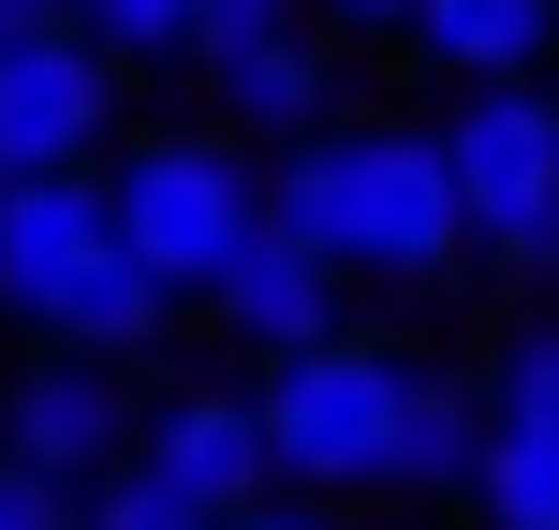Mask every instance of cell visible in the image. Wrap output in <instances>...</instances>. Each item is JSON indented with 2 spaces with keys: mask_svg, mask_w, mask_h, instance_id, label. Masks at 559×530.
I'll use <instances>...</instances> for the list:
<instances>
[{
  "mask_svg": "<svg viewBox=\"0 0 559 530\" xmlns=\"http://www.w3.org/2000/svg\"><path fill=\"white\" fill-rule=\"evenodd\" d=\"M265 236H295L324 280L354 295H397V309H442L472 295V236H456V192H442V148L427 118H324V133L265 148Z\"/></svg>",
  "mask_w": 559,
  "mask_h": 530,
  "instance_id": "obj_1",
  "label": "cell"
},
{
  "mask_svg": "<svg viewBox=\"0 0 559 530\" xmlns=\"http://www.w3.org/2000/svg\"><path fill=\"white\" fill-rule=\"evenodd\" d=\"M88 192H104V251L147 266L177 309L265 236V163H251L236 133H206V118H133V133L104 148Z\"/></svg>",
  "mask_w": 559,
  "mask_h": 530,
  "instance_id": "obj_2",
  "label": "cell"
},
{
  "mask_svg": "<svg viewBox=\"0 0 559 530\" xmlns=\"http://www.w3.org/2000/svg\"><path fill=\"white\" fill-rule=\"evenodd\" d=\"M413 384H427V339H397V325H354V339H324V354L265 368V384H251L265 486H280V502H324V516L368 502V486H383V457H397Z\"/></svg>",
  "mask_w": 559,
  "mask_h": 530,
  "instance_id": "obj_3",
  "label": "cell"
},
{
  "mask_svg": "<svg viewBox=\"0 0 559 530\" xmlns=\"http://www.w3.org/2000/svg\"><path fill=\"white\" fill-rule=\"evenodd\" d=\"M427 148H442L472 280L559 295V74L545 89H456V104L427 118Z\"/></svg>",
  "mask_w": 559,
  "mask_h": 530,
  "instance_id": "obj_4",
  "label": "cell"
},
{
  "mask_svg": "<svg viewBox=\"0 0 559 530\" xmlns=\"http://www.w3.org/2000/svg\"><path fill=\"white\" fill-rule=\"evenodd\" d=\"M118 133H133V89H118L74 30L0 45V192H15V177H104Z\"/></svg>",
  "mask_w": 559,
  "mask_h": 530,
  "instance_id": "obj_5",
  "label": "cell"
},
{
  "mask_svg": "<svg viewBox=\"0 0 559 530\" xmlns=\"http://www.w3.org/2000/svg\"><path fill=\"white\" fill-rule=\"evenodd\" d=\"M118 457H133V368H88V354H15L0 368V472L74 502Z\"/></svg>",
  "mask_w": 559,
  "mask_h": 530,
  "instance_id": "obj_6",
  "label": "cell"
},
{
  "mask_svg": "<svg viewBox=\"0 0 559 530\" xmlns=\"http://www.w3.org/2000/svg\"><path fill=\"white\" fill-rule=\"evenodd\" d=\"M192 309H206V339L236 354V384H265V368H295V354H324V339H354V325H368L354 280H324L295 236H251V251L206 280Z\"/></svg>",
  "mask_w": 559,
  "mask_h": 530,
  "instance_id": "obj_7",
  "label": "cell"
},
{
  "mask_svg": "<svg viewBox=\"0 0 559 530\" xmlns=\"http://www.w3.org/2000/svg\"><path fill=\"white\" fill-rule=\"evenodd\" d=\"M133 472H163L192 516H251V502H265V427H251V384H236V368H192V384L133 398Z\"/></svg>",
  "mask_w": 559,
  "mask_h": 530,
  "instance_id": "obj_8",
  "label": "cell"
},
{
  "mask_svg": "<svg viewBox=\"0 0 559 530\" xmlns=\"http://www.w3.org/2000/svg\"><path fill=\"white\" fill-rule=\"evenodd\" d=\"M397 59H413L427 89H545L559 74V0H397V30H383Z\"/></svg>",
  "mask_w": 559,
  "mask_h": 530,
  "instance_id": "obj_9",
  "label": "cell"
},
{
  "mask_svg": "<svg viewBox=\"0 0 559 530\" xmlns=\"http://www.w3.org/2000/svg\"><path fill=\"white\" fill-rule=\"evenodd\" d=\"M324 118H354V59H338L324 30H280V45L206 59V133H236L251 163L295 148V133H324Z\"/></svg>",
  "mask_w": 559,
  "mask_h": 530,
  "instance_id": "obj_10",
  "label": "cell"
},
{
  "mask_svg": "<svg viewBox=\"0 0 559 530\" xmlns=\"http://www.w3.org/2000/svg\"><path fill=\"white\" fill-rule=\"evenodd\" d=\"M88 251H104V192H88V177H15V192H0V325L29 339Z\"/></svg>",
  "mask_w": 559,
  "mask_h": 530,
  "instance_id": "obj_11",
  "label": "cell"
},
{
  "mask_svg": "<svg viewBox=\"0 0 559 530\" xmlns=\"http://www.w3.org/2000/svg\"><path fill=\"white\" fill-rule=\"evenodd\" d=\"M163 339H177V295H163V280H147V266L88 251L74 280H59V309H45V325L15 339V354H88V368H147V354H163Z\"/></svg>",
  "mask_w": 559,
  "mask_h": 530,
  "instance_id": "obj_12",
  "label": "cell"
},
{
  "mask_svg": "<svg viewBox=\"0 0 559 530\" xmlns=\"http://www.w3.org/2000/svg\"><path fill=\"white\" fill-rule=\"evenodd\" d=\"M472 457H486V398H472V368H456V354H427V384H413V413H397V457H383L368 502H456Z\"/></svg>",
  "mask_w": 559,
  "mask_h": 530,
  "instance_id": "obj_13",
  "label": "cell"
},
{
  "mask_svg": "<svg viewBox=\"0 0 559 530\" xmlns=\"http://www.w3.org/2000/svg\"><path fill=\"white\" fill-rule=\"evenodd\" d=\"M472 398H486V427H545L559 443V295H515L501 325H486Z\"/></svg>",
  "mask_w": 559,
  "mask_h": 530,
  "instance_id": "obj_14",
  "label": "cell"
},
{
  "mask_svg": "<svg viewBox=\"0 0 559 530\" xmlns=\"http://www.w3.org/2000/svg\"><path fill=\"white\" fill-rule=\"evenodd\" d=\"M59 30H74L118 89L133 74H192V0H59Z\"/></svg>",
  "mask_w": 559,
  "mask_h": 530,
  "instance_id": "obj_15",
  "label": "cell"
},
{
  "mask_svg": "<svg viewBox=\"0 0 559 530\" xmlns=\"http://www.w3.org/2000/svg\"><path fill=\"white\" fill-rule=\"evenodd\" d=\"M486 530H559V443L545 427H486V457H472V486H456Z\"/></svg>",
  "mask_w": 559,
  "mask_h": 530,
  "instance_id": "obj_16",
  "label": "cell"
},
{
  "mask_svg": "<svg viewBox=\"0 0 559 530\" xmlns=\"http://www.w3.org/2000/svg\"><path fill=\"white\" fill-rule=\"evenodd\" d=\"M74 530H206V516L177 502L163 472H133V457H118V472H88V486H74Z\"/></svg>",
  "mask_w": 559,
  "mask_h": 530,
  "instance_id": "obj_17",
  "label": "cell"
},
{
  "mask_svg": "<svg viewBox=\"0 0 559 530\" xmlns=\"http://www.w3.org/2000/svg\"><path fill=\"white\" fill-rule=\"evenodd\" d=\"M280 30H309L295 0H192V74H206V59H236V45H280Z\"/></svg>",
  "mask_w": 559,
  "mask_h": 530,
  "instance_id": "obj_18",
  "label": "cell"
},
{
  "mask_svg": "<svg viewBox=\"0 0 559 530\" xmlns=\"http://www.w3.org/2000/svg\"><path fill=\"white\" fill-rule=\"evenodd\" d=\"M295 15L324 30V45H383V30H397V0H295Z\"/></svg>",
  "mask_w": 559,
  "mask_h": 530,
  "instance_id": "obj_19",
  "label": "cell"
},
{
  "mask_svg": "<svg viewBox=\"0 0 559 530\" xmlns=\"http://www.w3.org/2000/svg\"><path fill=\"white\" fill-rule=\"evenodd\" d=\"M0 530H74V502H59V486H29V472H0Z\"/></svg>",
  "mask_w": 559,
  "mask_h": 530,
  "instance_id": "obj_20",
  "label": "cell"
},
{
  "mask_svg": "<svg viewBox=\"0 0 559 530\" xmlns=\"http://www.w3.org/2000/svg\"><path fill=\"white\" fill-rule=\"evenodd\" d=\"M206 530H354V516H324V502H280V486H265L251 516H206Z\"/></svg>",
  "mask_w": 559,
  "mask_h": 530,
  "instance_id": "obj_21",
  "label": "cell"
},
{
  "mask_svg": "<svg viewBox=\"0 0 559 530\" xmlns=\"http://www.w3.org/2000/svg\"><path fill=\"white\" fill-rule=\"evenodd\" d=\"M59 30V0H0V45H45Z\"/></svg>",
  "mask_w": 559,
  "mask_h": 530,
  "instance_id": "obj_22",
  "label": "cell"
}]
</instances>
